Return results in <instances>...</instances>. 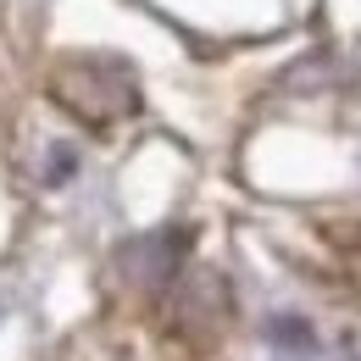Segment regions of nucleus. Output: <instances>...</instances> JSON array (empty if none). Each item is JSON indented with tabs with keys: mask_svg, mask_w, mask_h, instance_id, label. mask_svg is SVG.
I'll return each instance as SVG.
<instances>
[{
	"mask_svg": "<svg viewBox=\"0 0 361 361\" xmlns=\"http://www.w3.org/2000/svg\"><path fill=\"white\" fill-rule=\"evenodd\" d=\"M50 94L73 111V117H84V123H111V117H123V111H134V84H128V73L123 67H106V61H73V67H61L56 78H50Z\"/></svg>",
	"mask_w": 361,
	"mask_h": 361,
	"instance_id": "f257e3e1",
	"label": "nucleus"
},
{
	"mask_svg": "<svg viewBox=\"0 0 361 361\" xmlns=\"http://www.w3.org/2000/svg\"><path fill=\"white\" fill-rule=\"evenodd\" d=\"M272 345H283V350H312V328L300 322V317H272Z\"/></svg>",
	"mask_w": 361,
	"mask_h": 361,
	"instance_id": "f03ea898",
	"label": "nucleus"
},
{
	"mask_svg": "<svg viewBox=\"0 0 361 361\" xmlns=\"http://www.w3.org/2000/svg\"><path fill=\"white\" fill-rule=\"evenodd\" d=\"M78 173V156H73V145H50V173H45V183H67Z\"/></svg>",
	"mask_w": 361,
	"mask_h": 361,
	"instance_id": "7ed1b4c3",
	"label": "nucleus"
}]
</instances>
